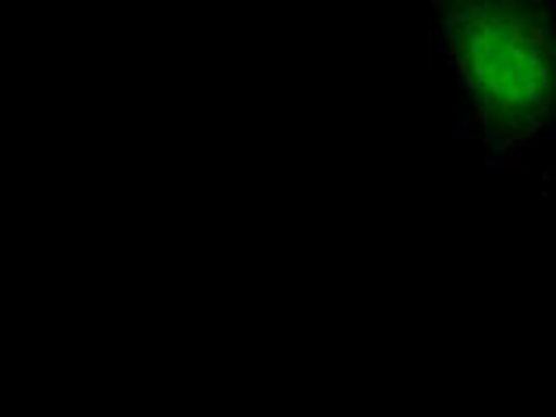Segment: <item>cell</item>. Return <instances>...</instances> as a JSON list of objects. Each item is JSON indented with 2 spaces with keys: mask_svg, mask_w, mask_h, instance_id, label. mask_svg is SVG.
I'll list each match as a JSON object with an SVG mask.
<instances>
[{
  "mask_svg": "<svg viewBox=\"0 0 556 417\" xmlns=\"http://www.w3.org/2000/svg\"><path fill=\"white\" fill-rule=\"evenodd\" d=\"M442 47L496 143H525L556 115V36L528 0H446Z\"/></svg>",
  "mask_w": 556,
  "mask_h": 417,
  "instance_id": "6da1fadb",
  "label": "cell"
}]
</instances>
